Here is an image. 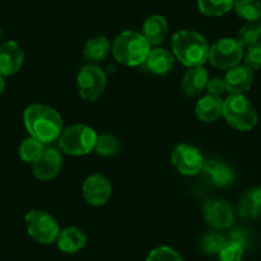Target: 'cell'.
I'll return each instance as SVG.
<instances>
[{"instance_id": "cell-11", "label": "cell", "mask_w": 261, "mask_h": 261, "mask_svg": "<svg viewBox=\"0 0 261 261\" xmlns=\"http://www.w3.org/2000/svg\"><path fill=\"white\" fill-rule=\"evenodd\" d=\"M23 62L24 53L18 42L9 40L0 44V76H14L21 71Z\"/></svg>"}, {"instance_id": "cell-34", "label": "cell", "mask_w": 261, "mask_h": 261, "mask_svg": "<svg viewBox=\"0 0 261 261\" xmlns=\"http://www.w3.org/2000/svg\"><path fill=\"white\" fill-rule=\"evenodd\" d=\"M2 37H3V30L0 29V40H2Z\"/></svg>"}, {"instance_id": "cell-8", "label": "cell", "mask_w": 261, "mask_h": 261, "mask_svg": "<svg viewBox=\"0 0 261 261\" xmlns=\"http://www.w3.org/2000/svg\"><path fill=\"white\" fill-rule=\"evenodd\" d=\"M107 74L96 64H87L77 76V89L80 96L86 101H95L104 92Z\"/></svg>"}, {"instance_id": "cell-26", "label": "cell", "mask_w": 261, "mask_h": 261, "mask_svg": "<svg viewBox=\"0 0 261 261\" xmlns=\"http://www.w3.org/2000/svg\"><path fill=\"white\" fill-rule=\"evenodd\" d=\"M95 150L101 156H113L120 150V142L114 135L104 134L97 136Z\"/></svg>"}, {"instance_id": "cell-2", "label": "cell", "mask_w": 261, "mask_h": 261, "mask_svg": "<svg viewBox=\"0 0 261 261\" xmlns=\"http://www.w3.org/2000/svg\"><path fill=\"white\" fill-rule=\"evenodd\" d=\"M172 49L174 57L186 67H202L209 60L210 46L199 32L182 30L173 35Z\"/></svg>"}, {"instance_id": "cell-33", "label": "cell", "mask_w": 261, "mask_h": 261, "mask_svg": "<svg viewBox=\"0 0 261 261\" xmlns=\"http://www.w3.org/2000/svg\"><path fill=\"white\" fill-rule=\"evenodd\" d=\"M4 89H6V81H4V77L0 76V96L3 95Z\"/></svg>"}, {"instance_id": "cell-16", "label": "cell", "mask_w": 261, "mask_h": 261, "mask_svg": "<svg viewBox=\"0 0 261 261\" xmlns=\"http://www.w3.org/2000/svg\"><path fill=\"white\" fill-rule=\"evenodd\" d=\"M55 242L58 248L63 252L74 253L87 245V236L80 228L67 227L60 230Z\"/></svg>"}, {"instance_id": "cell-24", "label": "cell", "mask_w": 261, "mask_h": 261, "mask_svg": "<svg viewBox=\"0 0 261 261\" xmlns=\"http://www.w3.org/2000/svg\"><path fill=\"white\" fill-rule=\"evenodd\" d=\"M233 8L238 17L248 22H258L261 18V3L258 0H236Z\"/></svg>"}, {"instance_id": "cell-7", "label": "cell", "mask_w": 261, "mask_h": 261, "mask_svg": "<svg viewBox=\"0 0 261 261\" xmlns=\"http://www.w3.org/2000/svg\"><path fill=\"white\" fill-rule=\"evenodd\" d=\"M242 58L243 46L236 39H220L210 47L209 62L213 67L222 71H228L238 65Z\"/></svg>"}, {"instance_id": "cell-32", "label": "cell", "mask_w": 261, "mask_h": 261, "mask_svg": "<svg viewBox=\"0 0 261 261\" xmlns=\"http://www.w3.org/2000/svg\"><path fill=\"white\" fill-rule=\"evenodd\" d=\"M206 89L209 95H213V96H220L222 94H224L227 91L225 89L224 80L219 79V77H215V79L209 80L206 85Z\"/></svg>"}, {"instance_id": "cell-19", "label": "cell", "mask_w": 261, "mask_h": 261, "mask_svg": "<svg viewBox=\"0 0 261 261\" xmlns=\"http://www.w3.org/2000/svg\"><path fill=\"white\" fill-rule=\"evenodd\" d=\"M142 35L150 45H159L168 35V22L160 14H152L147 17L142 26Z\"/></svg>"}, {"instance_id": "cell-29", "label": "cell", "mask_w": 261, "mask_h": 261, "mask_svg": "<svg viewBox=\"0 0 261 261\" xmlns=\"http://www.w3.org/2000/svg\"><path fill=\"white\" fill-rule=\"evenodd\" d=\"M245 252V246L233 240H227L225 245L218 253L219 261H241Z\"/></svg>"}, {"instance_id": "cell-4", "label": "cell", "mask_w": 261, "mask_h": 261, "mask_svg": "<svg viewBox=\"0 0 261 261\" xmlns=\"http://www.w3.org/2000/svg\"><path fill=\"white\" fill-rule=\"evenodd\" d=\"M97 135L94 128L86 124H73L63 129L58 139L60 150L68 155L82 156L95 150Z\"/></svg>"}, {"instance_id": "cell-21", "label": "cell", "mask_w": 261, "mask_h": 261, "mask_svg": "<svg viewBox=\"0 0 261 261\" xmlns=\"http://www.w3.org/2000/svg\"><path fill=\"white\" fill-rule=\"evenodd\" d=\"M110 47L109 41L105 36H96L89 40L84 47V58L90 64H97L104 62L109 55Z\"/></svg>"}, {"instance_id": "cell-1", "label": "cell", "mask_w": 261, "mask_h": 261, "mask_svg": "<svg viewBox=\"0 0 261 261\" xmlns=\"http://www.w3.org/2000/svg\"><path fill=\"white\" fill-rule=\"evenodd\" d=\"M23 123L30 136L42 144H49L59 139L63 132L62 115L51 107L32 104L23 113Z\"/></svg>"}, {"instance_id": "cell-31", "label": "cell", "mask_w": 261, "mask_h": 261, "mask_svg": "<svg viewBox=\"0 0 261 261\" xmlns=\"http://www.w3.org/2000/svg\"><path fill=\"white\" fill-rule=\"evenodd\" d=\"M245 64L251 69H261V42L248 47L245 55Z\"/></svg>"}, {"instance_id": "cell-28", "label": "cell", "mask_w": 261, "mask_h": 261, "mask_svg": "<svg viewBox=\"0 0 261 261\" xmlns=\"http://www.w3.org/2000/svg\"><path fill=\"white\" fill-rule=\"evenodd\" d=\"M225 242H227V238L218 232H210L202 237L201 250L206 255H218Z\"/></svg>"}, {"instance_id": "cell-15", "label": "cell", "mask_w": 261, "mask_h": 261, "mask_svg": "<svg viewBox=\"0 0 261 261\" xmlns=\"http://www.w3.org/2000/svg\"><path fill=\"white\" fill-rule=\"evenodd\" d=\"M200 173L207 183L217 187H225L234 179L233 170L225 163L219 160H209L204 163V167Z\"/></svg>"}, {"instance_id": "cell-22", "label": "cell", "mask_w": 261, "mask_h": 261, "mask_svg": "<svg viewBox=\"0 0 261 261\" xmlns=\"http://www.w3.org/2000/svg\"><path fill=\"white\" fill-rule=\"evenodd\" d=\"M240 213L245 218H257L261 215V188L248 191L241 201Z\"/></svg>"}, {"instance_id": "cell-25", "label": "cell", "mask_w": 261, "mask_h": 261, "mask_svg": "<svg viewBox=\"0 0 261 261\" xmlns=\"http://www.w3.org/2000/svg\"><path fill=\"white\" fill-rule=\"evenodd\" d=\"M44 145L45 144H42L41 141L36 140L35 137H27V139H24L23 141H22V144L19 145V158H21L24 163H34L35 160L39 158V155L44 151Z\"/></svg>"}, {"instance_id": "cell-23", "label": "cell", "mask_w": 261, "mask_h": 261, "mask_svg": "<svg viewBox=\"0 0 261 261\" xmlns=\"http://www.w3.org/2000/svg\"><path fill=\"white\" fill-rule=\"evenodd\" d=\"M236 0H197L199 11L207 17H220L234 7Z\"/></svg>"}, {"instance_id": "cell-10", "label": "cell", "mask_w": 261, "mask_h": 261, "mask_svg": "<svg viewBox=\"0 0 261 261\" xmlns=\"http://www.w3.org/2000/svg\"><path fill=\"white\" fill-rule=\"evenodd\" d=\"M84 197L92 206H101L107 204L112 196V185L105 175L92 174L87 177L82 187Z\"/></svg>"}, {"instance_id": "cell-17", "label": "cell", "mask_w": 261, "mask_h": 261, "mask_svg": "<svg viewBox=\"0 0 261 261\" xmlns=\"http://www.w3.org/2000/svg\"><path fill=\"white\" fill-rule=\"evenodd\" d=\"M209 77L206 69L202 67H193L185 73L180 84L182 92L188 97L197 96L206 87Z\"/></svg>"}, {"instance_id": "cell-30", "label": "cell", "mask_w": 261, "mask_h": 261, "mask_svg": "<svg viewBox=\"0 0 261 261\" xmlns=\"http://www.w3.org/2000/svg\"><path fill=\"white\" fill-rule=\"evenodd\" d=\"M146 261H183L179 253L172 247L162 246L152 250L147 256Z\"/></svg>"}, {"instance_id": "cell-12", "label": "cell", "mask_w": 261, "mask_h": 261, "mask_svg": "<svg viewBox=\"0 0 261 261\" xmlns=\"http://www.w3.org/2000/svg\"><path fill=\"white\" fill-rule=\"evenodd\" d=\"M62 155L54 147H45L44 151L32 163V170L37 179L50 180L59 174L62 169Z\"/></svg>"}, {"instance_id": "cell-13", "label": "cell", "mask_w": 261, "mask_h": 261, "mask_svg": "<svg viewBox=\"0 0 261 261\" xmlns=\"http://www.w3.org/2000/svg\"><path fill=\"white\" fill-rule=\"evenodd\" d=\"M204 218L215 229H225L233 224L232 206L224 200H210L204 206Z\"/></svg>"}, {"instance_id": "cell-18", "label": "cell", "mask_w": 261, "mask_h": 261, "mask_svg": "<svg viewBox=\"0 0 261 261\" xmlns=\"http://www.w3.org/2000/svg\"><path fill=\"white\" fill-rule=\"evenodd\" d=\"M196 115L205 123H212L223 115V100L220 96L207 94L196 104Z\"/></svg>"}, {"instance_id": "cell-9", "label": "cell", "mask_w": 261, "mask_h": 261, "mask_svg": "<svg viewBox=\"0 0 261 261\" xmlns=\"http://www.w3.org/2000/svg\"><path fill=\"white\" fill-rule=\"evenodd\" d=\"M204 156L192 145L179 144L172 152V164L183 175H195L204 167Z\"/></svg>"}, {"instance_id": "cell-5", "label": "cell", "mask_w": 261, "mask_h": 261, "mask_svg": "<svg viewBox=\"0 0 261 261\" xmlns=\"http://www.w3.org/2000/svg\"><path fill=\"white\" fill-rule=\"evenodd\" d=\"M223 115L238 130H250L257 123V113L243 94L229 95L223 101Z\"/></svg>"}, {"instance_id": "cell-27", "label": "cell", "mask_w": 261, "mask_h": 261, "mask_svg": "<svg viewBox=\"0 0 261 261\" xmlns=\"http://www.w3.org/2000/svg\"><path fill=\"white\" fill-rule=\"evenodd\" d=\"M261 36V23L258 22H250L248 24H245L238 32V42L243 47L252 46L257 44L258 39Z\"/></svg>"}, {"instance_id": "cell-20", "label": "cell", "mask_w": 261, "mask_h": 261, "mask_svg": "<svg viewBox=\"0 0 261 261\" xmlns=\"http://www.w3.org/2000/svg\"><path fill=\"white\" fill-rule=\"evenodd\" d=\"M145 64L152 73L165 76V74L170 73L173 71L174 57L168 50L156 47V49L150 50L149 57H147Z\"/></svg>"}, {"instance_id": "cell-14", "label": "cell", "mask_w": 261, "mask_h": 261, "mask_svg": "<svg viewBox=\"0 0 261 261\" xmlns=\"http://www.w3.org/2000/svg\"><path fill=\"white\" fill-rule=\"evenodd\" d=\"M225 89L230 95L245 94L253 84V72L247 65H236L224 77Z\"/></svg>"}, {"instance_id": "cell-3", "label": "cell", "mask_w": 261, "mask_h": 261, "mask_svg": "<svg viewBox=\"0 0 261 261\" xmlns=\"http://www.w3.org/2000/svg\"><path fill=\"white\" fill-rule=\"evenodd\" d=\"M151 45L136 31H123L114 39L112 51L115 59L128 67H137L146 62Z\"/></svg>"}, {"instance_id": "cell-6", "label": "cell", "mask_w": 261, "mask_h": 261, "mask_svg": "<svg viewBox=\"0 0 261 261\" xmlns=\"http://www.w3.org/2000/svg\"><path fill=\"white\" fill-rule=\"evenodd\" d=\"M27 233L31 238L41 245H49L57 241L59 236V224L46 212L31 210L24 218Z\"/></svg>"}]
</instances>
